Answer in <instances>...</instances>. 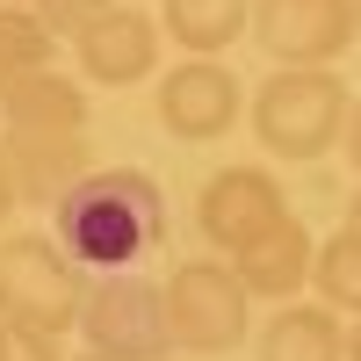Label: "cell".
Here are the masks:
<instances>
[{
	"mask_svg": "<svg viewBox=\"0 0 361 361\" xmlns=\"http://www.w3.org/2000/svg\"><path fill=\"white\" fill-rule=\"evenodd\" d=\"M166 361H188V354H166Z\"/></svg>",
	"mask_w": 361,
	"mask_h": 361,
	"instance_id": "26",
	"label": "cell"
},
{
	"mask_svg": "<svg viewBox=\"0 0 361 361\" xmlns=\"http://www.w3.org/2000/svg\"><path fill=\"white\" fill-rule=\"evenodd\" d=\"M347 80L333 66H296V73H275V80H260V94H253V130L260 145L275 159L289 166H311L325 159L340 145L347 130Z\"/></svg>",
	"mask_w": 361,
	"mask_h": 361,
	"instance_id": "2",
	"label": "cell"
},
{
	"mask_svg": "<svg viewBox=\"0 0 361 361\" xmlns=\"http://www.w3.org/2000/svg\"><path fill=\"white\" fill-rule=\"evenodd\" d=\"M340 137H347V145H340V152H347V166L361 173V102L347 109V130H340Z\"/></svg>",
	"mask_w": 361,
	"mask_h": 361,
	"instance_id": "19",
	"label": "cell"
},
{
	"mask_svg": "<svg viewBox=\"0 0 361 361\" xmlns=\"http://www.w3.org/2000/svg\"><path fill=\"white\" fill-rule=\"evenodd\" d=\"M282 217H289V195H282V180L267 166H224V173H209L202 180V202H195L202 238L217 253H231V260L246 246H260Z\"/></svg>",
	"mask_w": 361,
	"mask_h": 361,
	"instance_id": "7",
	"label": "cell"
},
{
	"mask_svg": "<svg viewBox=\"0 0 361 361\" xmlns=\"http://www.w3.org/2000/svg\"><path fill=\"white\" fill-rule=\"evenodd\" d=\"M354 44H361V0H354Z\"/></svg>",
	"mask_w": 361,
	"mask_h": 361,
	"instance_id": "24",
	"label": "cell"
},
{
	"mask_svg": "<svg viewBox=\"0 0 361 361\" xmlns=\"http://www.w3.org/2000/svg\"><path fill=\"white\" fill-rule=\"evenodd\" d=\"M347 231H354V238H361V188H354V195H347Z\"/></svg>",
	"mask_w": 361,
	"mask_h": 361,
	"instance_id": "21",
	"label": "cell"
},
{
	"mask_svg": "<svg viewBox=\"0 0 361 361\" xmlns=\"http://www.w3.org/2000/svg\"><path fill=\"white\" fill-rule=\"evenodd\" d=\"M0 8H22V15H37V8H44V0H0Z\"/></svg>",
	"mask_w": 361,
	"mask_h": 361,
	"instance_id": "23",
	"label": "cell"
},
{
	"mask_svg": "<svg viewBox=\"0 0 361 361\" xmlns=\"http://www.w3.org/2000/svg\"><path fill=\"white\" fill-rule=\"evenodd\" d=\"M311 253H318V238L296 217H282L260 246H246L231 260V275H238V289H246L253 304H296V296L311 289Z\"/></svg>",
	"mask_w": 361,
	"mask_h": 361,
	"instance_id": "11",
	"label": "cell"
},
{
	"mask_svg": "<svg viewBox=\"0 0 361 361\" xmlns=\"http://www.w3.org/2000/svg\"><path fill=\"white\" fill-rule=\"evenodd\" d=\"M51 51H58V37H51V29H44L37 15L0 8V94H8L15 80L44 73V66H51Z\"/></svg>",
	"mask_w": 361,
	"mask_h": 361,
	"instance_id": "16",
	"label": "cell"
},
{
	"mask_svg": "<svg viewBox=\"0 0 361 361\" xmlns=\"http://www.w3.org/2000/svg\"><path fill=\"white\" fill-rule=\"evenodd\" d=\"M0 123L8 130H87V87L66 80L58 66H44L0 94Z\"/></svg>",
	"mask_w": 361,
	"mask_h": 361,
	"instance_id": "13",
	"label": "cell"
},
{
	"mask_svg": "<svg viewBox=\"0 0 361 361\" xmlns=\"http://www.w3.org/2000/svg\"><path fill=\"white\" fill-rule=\"evenodd\" d=\"M238 109H246V94H238L231 66H217V58H188V66H173L159 87H152V116L159 130L180 137V145H217Z\"/></svg>",
	"mask_w": 361,
	"mask_h": 361,
	"instance_id": "8",
	"label": "cell"
},
{
	"mask_svg": "<svg viewBox=\"0 0 361 361\" xmlns=\"http://www.w3.org/2000/svg\"><path fill=\"white\" fill-rule=\"evenodd\" d=\"M109 8H116V0H44L37 22L51 29V37H87V29H94Z\"/></svg>",
	"mask_w": 361,
	"mask_h": 361,
	"instance_id": "17",
	"label": "cell"
},
{
	"mask_svg": "<svg viewBox=\"0 0 361 361\" xmlns=\"http://www.w3.org/2000/svg\"><path fill=\"white\" fill-rule=\"evenodd\" d=\"M347 361H361V325H354V333H347Z\"/></svg>",
	"mask_w": 361,
	"mask_h": 361,
	"instance_id": "22",
	"label": "cell"
},
{
	"mask_svg": "<svg viewBox=\"0 0 361 361\" xmlns=\"http://www.w3.org/2000/svg\"><path fill=\"white\" fill-rule=\"evenodd\" d=\"M80 361H109V354H80Z\"/></svg>",
	"mask_w": 361,
	"mask_h": 361,
	"instance_id": "25",
	"label": "cell"
},
{
	"mask_svg": "<svg viewBox=\"0 0 361 361\" xmlns=\"http://www.w3.org/2000/svg\"><path fill=\"white\" fill-rule=\"evenodd\" d=\"M0 361H66V354H58L51 333H29V325L0 318Z\"/></svg>",
	"mask_w": 361,
	"mask_h": 361,
	"instance_id": "18",
	"label": "cell"
},
{
	"mask_svg": "<svg viewBox=\"0 0 361 361\" xmlns=\"http://www.w3.org/2000/svg\"><path fill=\"white\" fill-rule=\"evenodd\" d=\"M0 152H8L15 202H58L66 188H80L94 173L87 130H0Z\"/></svg>",
	"mask_w": 361,
	"mask_h": 361,
	"instance_id": "9",
	"label": "cell"
},
{
	"mask_svg": "<svg viewBox=\"0 0 361 361\" xmlns=\"http://www.w3.org/2000/svg\"><path fill=\"white\" fill-rule=\"evenodd\" d=\"M159 37L166 29L145 8H123V0H116L87 37H73V51H80V73L94 87H137V80L159 73Z\"/></svg>",
	"mask_w": 361,
	"mask_h": 361,
	"instance_id": "10",
	"label": "cell"
},
{
	"mask_svg": "<svg viewBox=\"0 0 361 361\" xmlns=\"http://www.w3.org/2000/svg\"><path fill=\"white\" fill-rule=\"evenodd\" d=\"M246 22H253V0H159V29L195 58L231 51L246 37Z\"/></svg>",
	"mask_w": 361,
	"mask_h": 361,
	"instance_id": "14",
	"label": "cell"
},
{
	"mask_svg": "<svg viewBox=\"0 0 361 361\" xmlns=\"http://www.w3.org/2000/svg\"><path fill=\"white\" fill-rule=\"evenodd\" d=\"M253 44L275 58V73L333 66L354 44V0H253Z\"/></svg>",
	"mask_w": 361,
	"mask_h": 361,
	"instance_id": "6",
	"label": "cell"
},
{
	"mask_svg": "<svg viewBox=\"0 0 361 361\" xmlns=\"http://www.w3.org/2000/svg\"><path fill=\"white\" fill-rule=\"evenodd\" d=\"M80 304H87V267L58 253V238H44V231L0 238V318L66 340L80 325Z\"/></svg>",
	"mask_w": 361,
	"mask_h": 361,
	"instance_id": "3",
	"label": "cell"
},
{
	"mask_svg": "<svg viewBox=\"0 0 361 361\" xmlns=\"http://www.w3.org/2000/svg\"><path fill=\"white\" fill-rule=\"evenodd\" d=\"M58 217V253L73 267H102V275H130L137 260H152L166 246V195L152 173L137 166H94L51 202Z\"/></svg>",
	"mask_w": 361,
	"mask_h": 361,
	"instance_id": "1",
	"label": "cell"
},
{
	"mask_svg": "<svg viewBox=\"0 0 361 361\" xmlns=\"http://www.w3.org/2000/svg\"><path fill=\"white\" fill-rule=\"evenodd\" d=\"M15 209H22V202H15V180H8V152H0V224H8Z\"/></svg>",
	"mask_w": 361,
	"mask_h": 361,
	"instance_id": "20",
	"label": "cell"
},
{
	"mask_svg": "<svg viewBox=\"0 0 361 361\" xmlns=\"http://www.w3.org/2000/svg\"><path fill=\"white\" fill-rule=\"evenodd\" d=\"M159 289H166V340H173V354L202 361V354L246 347V333H253V296L238 289L231 260H180L173 282H159Z\"/></svg>",
	"mask_w": 361,
	"mask_h": 361,
	"instance_id": "4",
	"label": "cell"
},
{
	"mask_svg": "<svg viewBox=\"0 0 361 361\" xmlns=\"http://www.w3.org/2000/svg\"><path fill=\"white\" fill-rule=\"evenodd\" d=\"M311 289H318L325 311H361V238L347 224L311 253Z\"/></svg>",
	"mask_w": 361,
	"mask_h": 361,
	"instance_id": "15",
	"label": "cell"
},
{
	"mask_svg": "<svg viewBox=\"0 0 361 361\" xmlns=\"http://www.w3.org/2000/svg\"><path fill=\"white\" fill-rule=\"evenodd\" d=\"M73 333L87 340V354H109V361H166L173 354V340H166V289L145 282L137 267L130 275H102V282H87V304H80Z\"/></svg>",
	"mask_w": 361,
	"mask_h": 361,
	"instance_id": "5",
	"label": "cell"
},
{
	"mask_svg": "<svg viewBox=\"0 0 361 361\" xmlns=\"http://www.w3.org/2000/svg\"><path fill=\"white\" fill-rule=\"evenodd\" d=\"M260 361H347V325L325 304H275V318L260 325Z\"/></svg>",
	"mask_w": 361,
	"mask_h": 361,
	"instance_id": "12",
	"label": "cell"
}]
</instances>
